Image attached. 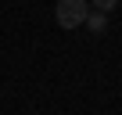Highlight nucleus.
I'll return each instance as SVG.
<instances>
[{
	"mask_svg": "<svg viewBox=\"0 0 122 115\" xmlns=\"http://www.w3.org/2000/svg\"><path fill=\"white\" fill-rule=\"evenodd\" d=\"M90 15L86 0H57V25L61 29H79Z\"/></svg>",
	"mask_w": 122,
	"mask_h": 115,
	"instance_id": "obj_1",
	"label": "nucleus"
},
{
	"mask_svg": "<svg viewBox=\"0 0 122 115\" xmlns=\"http://www.w3.org/2000/svg\"><path fill=\"white\" fill-rule=\"evenodd\" d=\"M83 25H86L90 32H108V15H104V11H90Z\"/></svg>",
	"mask_w": 122,
	"mask_h": 115,
	"instance_id": "obj_2",
	"label": "nucleus"
},
{
	"mask_svg": "<svg viewBox=\"0 0 122 115\" xmlns=\"http://www.w3.org/2000/svg\"><path fill=\"white\" fill-rule=\"evenodd\" d=\"M90 7H93V11H104V15H111V11L118 7V0H93Z\"/></svg>",
	"mask_w": 122,
	"mask_h": 115,
	"instance_id": "obj_3",
	"label": "nucleus"
}]
</instances>
